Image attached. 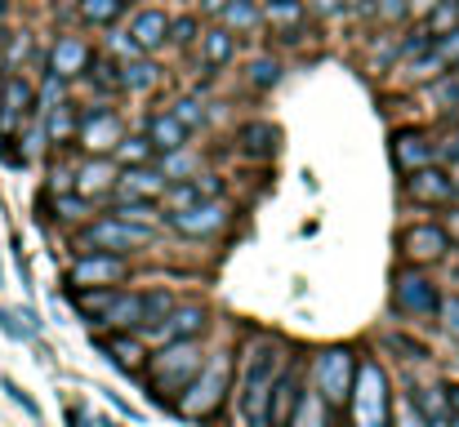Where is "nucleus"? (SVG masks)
<instances>
[{
	"mask_svg": "<svg viewBox=\"0 0 459 427\" xmlns=\"http://www.w3.org/2000/svg\"><path fill=\"white\" fill-rule=\"evenodd\" d=\"M290 338L277 329H246L237 338V374H232V419L241 427H273L268 423V397L273 383L290 356Z\"/></svg>",
	"mask_w": 459,
	"mask_h": 427,
	"instance_id": "obj_1",
	"label": "nucleus"
},
{
	"mask_svg": "<svg viewBox=\"0 0 459 427\" xmlns=\"http://www.w3.org/2000/svg\"><path fill=\"white\" fill-rule=\"evenodd\" d=\"M232 374H237V334H223L219 343L210 334L205 361L196 379L169 401V414L192 427H223V419L232 414Z\"/></svg>",
	"mask_w": 459,
	"mask_h": 427,
	"instance_id": "obj_2",
	"label": "nucleus"
},
{
	"mask_svg": "<svg viewBox=\"0 0 459 427\" xmlns=\"http://www.w3.org/2000/svg\"><path fill=\"white\" fill-rule=\"evenodd\" d=\"M205 347L210 338H178V343H160V347H148V365H143V397L152 410H165L169 414V401L196 379L201 361H205Z\"/></svg>",
	"mask_w": 459,
	"mask_h": 427,
	"instance_id": "obj_3",
	"label": "nucleus"
},
{
	"mask_svg": "<svg viewBox=\"0 0 459 427\" xmlns=\"http://www.w3.org/2000/svg\"><path fill=\"white\" fill-rule=\"evenodd\" d=\"M393 397H397V383H393L388 361L361 347L357 352V374H352L348 401L339 410V423L343 427H388L393 423Z\"/></svg>",
	"mask_w": 459,
	"mask_h": 427,
	"instance_id": "obj_4",
	"label": "nucleus"
},
{
	"mask_svg": "<svg viewBox=\"0 0 459 427\" xmlns=\"http://www.w3.org/2000/svg\"><path fill=\"white\" fill-rule=\"evenodd\" d=\"M165 241V232L152 227H134L126 218H117L112 209H99L90 223H81L76 232H67L72 250H99V254H121V259H143Z\"/></svg>",
	"mask_w": 459,
	"mask_h": 427,
	"instance_id": "obj_5",
	"label": "nucleus"
},
{
	"mask_svg": "<svg viewBox=\"0 0 459 427\" xmlns=\"http://www.w3.org/2000/svg\"><path fill=\"white\" fill-rule=\"evenodd\" d=\"M442 281L424 268H406L397 263L388 277V316L397 325H433L437 307H442Z\"/></svg>",
	"mask_w": 459,
	"mask_h": 427,
	"instance_id": "obj_6",
	"label": "nucleus"
},
{
	"mask_svg": "<svg viewBox=\"0 0 459 427\" xmlns=\"http://www.w3.org/2000/svg\"><path fill=\"white\" fill-rule=\"evenodd\" d=\"M357 352L352 343H321L304 356V383L339 414L343 401H348V388H352V374H357Z\"/></svg>",
	"mask_w": 459,
	"mask_h": 427,
	"instance_id": "obj_7",
	"label": "nucleus"
},
{
	"mask_svg": "<svg viewBox=\"0 0 459 427\" xmlns=\"http://www.w3.org/2000/svg\"><path fill=\"white\" fill-rule=\"evenodd\" d=\"M393 245H397V263L424 268V272H433V268H442V263L455 259V245H451V236H446V227H442L437 214L406 218V223L397 227Z\"/></svg>",
	"mask_w": 459,
	"mask_h": 427,
	"instance_id": "obj_8",
	"label": "nucleus"
},
{
	"mask_svg": "<svg viewBox=\"0 0 459 427\" xmlns=\"http://www.w3.org/2000/svg\"><path fill=\"white\" fill-rule=\"evenodd\" d=\"M214 325H219V316H214L210 298H201V294H178L174 307H169L156 325H148L139 338H143L148 347H160V343H178V338H210Z\"/></svg>",
	"mask_w": 459,
	"mask_h": 427,
	"instance_id": "obj_9",
	"label": "nucleus"
},
{
	"mask_svg": "<svg viewBox=\"0 0 459 427\" xmlns=\"http://www.w3.org/2000/svg\"><path fill=\"white\" fill-rule=\"evenodd\" d=\"M134 259L99 254V250H72L63 268V289H99V285H134Z\"/></svg>",
	"mask_w": 459,
	"mask_h": 427,
	"instance_id": "obj_10",
	"label": "nucleus"
},
{
	"mask_svg": "<svg viewBox=\"0 0 459 427\" xmlns=\"http://www.w3.org/2000/svg\"><path fill=\"white\" fill-rule=\"evenodd\" d=\"M228 227H232V201L228 196L196 201L183 214H165V232L178 236V241H192V245H210V241L228 236Z\"/></svg>",
	"mask_w": 459,
	"mask_h": 427,
	"instance_id": "obj_11",
	"label": "nucleus"
},
{
	"mask_svg": "<svg viewBox=\"0 0 459 427\" xmlns=\"http://www.w3.org/2000/svg\"><path fill=\"white\" fill-rule=\"evenodd\" d=\"M126 130L130 125H126V116L112 103H85L81 116H76V142H72V151L76 156H112V147L121 142Z\"/></svg>",
	"mask_w": 459,
	"mask_h": 427,
	"instance_id": "obj_12",
	"label": "nucleus"
},
{
	"mask_svg": "<svg viewBox=\"0 0 459 427\" xmlns=\"http://www.w3.org/2000/svg\"><path fill=\"white\" fill-rule=\"evenodd\" d=\"M402 201L415 205L420 214H437V209H446L459 196H455V183H451L446 165H424V169H415V174L402 178Z\"/></svg>",
	"mask_w": 459,
	"mask_h": 427,
	"instance_id": "obj_13",
	"label": "nucleus"
},
{
	"mask_svg": "<svg viewBox=\"0 0 459 427\" xmlns=\"http://www.w3.org/2000/svg\"><path fill=\"white\" fill-rule=\"evenodd\" d=\"M388 156H393L397 178H406L424 165H437V134H429L424 125H397L388 134Z\"/></svg>",
	"mask_w": 459,
	"mask_h": 427,
	"instance_id": "obj_14",
	"label": "nucleus"
},
{
	"mask_svg": "<svg viewBox=\"0 0 459 427\" xmlns=\"http://www.w3.org/2000/svg\"><path fill=\"white\" fill-rule=\"evenodd\" d=\"M94 58H99V54H94V45H90L85 36L58 31V36L49 40V49H45V72L58 76V81H67V85H76V81L90 72Z\"/></svg>",
	"mask_w": 459,
	"mask_h": 427,
	"instance_id": "obj_15",
	"label": "nucleus"
},
{
	"mask_svg": "<svg viewBox=\"0 0 459 427\" xmlns=\"http://www.w3.org/2000/svg\"><path fill=\"white\" fill-rule=\"evenodd\" d=\"M90 343L108 356V365L126 379H143V365H148V343L139 334H90Z\"/></svg>",
	"mask_w": 459,
	"mask_h": 427,
	"instance_id": "obj_16",
	"label": "nucleus"
},
{
	"mask_svg": "<svg viewBox=\"0 0 459 427\" xmlns=\"http://www.w3.org/2000/svg\"><path fill=\"white\" fill-rule=\"evenodd\" d=\"M117 160L112 156H76V196H85V201H94L99 209L112 201V187H117Z\"/></svg>",
	"mask_w": 459,
	"mask_h": 427,
	"instance_id": "obj_17",
	"label": "nucleus"
},
{
	"mask_svg": "<svg viewBox=\"0 0 459 427\" xmlns=\"http://www.w3.org/2000/svg\"><path fill=\"white\" fill-rule=\"evenodd\" d=\"M165 187L169 183L156 174V165H130V169L117 174V187H112V201L108 205H121V201H156L160 205Z\"/></svg>",
	"mask_w": 459,
	"mask_h": 427,
	"instance_id": "obj_18",
	"label": "nucleus"
},
{
	"mask_svg": "<svg viewBox=\"0 0 459 427\" xmlns=\"http://www.w3.org/2000/svg\"><path fill=\"white\" fill-rule=\"evenodd\" d=\"M237 54H241V36H232V31L219 27V22L201 27V40H196V67L223 72V67L237 63Z\"/></svg>",
	"mask_w": 459,
	"mask_h": 427,
	"instance_id": "obj_19",
	"label": "nucleus"
},
{
	"mask_svg": "<svg viewBox=\"0 0 459 427\" xmlns=\"http://www.w3.org/2000/svg\"><path fill=\"white\" fill-rule=\"evenodd\" d=\"M36 209H40L49 223H58L63 232H76L81 223H90V218L99 214V205L85 201V196H76V192H67V196H40Z\"/></svg>",
	"mask_w": 459,
	"mask_h": 427,
	"instance_id": "obj_20",
	"label": "nucleus"
},
{
	"mask_svg": "<svg viewBox=\"0 0 459 427\" xmlns=\"http://www.w3.org/2000/svg\"><path fill=\"white\" fill-rule=\"evenodd\" d=\"M130 36H134V45L143 49V54H156V49H165V31H169V9H160V4H143V9H134L130 13V27H126Z\"/></svg>",
	"mask_w": 459,
	"mask_h": 427,
	"instance_id": "obj_21",
	"label": "nucleus"
},
{
	"mask_svg": "<svg viewBox=\"0 0 459 427\" xmlns=\"http://www.w3.org/2000/svg\"><path fill=\"white\" fill-rule=\"evenodd\" d=\"M259 13H264V27L281 31L286 45H295L304 36V22H307L304 0H259Z\"/></svg>",
	"mask_w": 459,
	"mask_h": 427,
	"instance_id": "obj_22",
	"label": "nucleus"
},
{
	"mask_svg": "<svg viewBox=\"0 0 459 427\" xmlns=\"http://www.w3.org/2000/svg\"><path fill=\"white\" fill-rule=\"evenodd\" d=\"M237 147H241L250 160H273V156L281 151V130H277L273 121H264V116L241 121V125H237Z\"/></svg>",
	"mask_w": 459,
	"mask_h": 427,
	"instance_id": "obj_23",
	"label": "nucleus"
},
{
	"mask_svg": "<svg viewBox=\"0 0 459 427\" xmlns=\"http://www.w3.org/2000/svg\"><path fill=\"white\" fill-rule=\"evenodd\" d=\"M139 134L152 142V151L160 156V151H174V147H187L192 142V134L165 112V107H152L148 116H143V125H139Z\"/></svg>",
	"mask_w": 459,
	"mask_h": 427,
	"instance_id": "obj_24",
	"label": "nucleus"
},
{
	"mask_svg": "<svg viewBox=\"0 0 459 427\" xmlns=\"http://www.w3.org/2000/svg\"><path fill=\"white\" fill-rule=\"evenodd\" d=\"M117 81H121V94L143 98V94H152L156 85H160V63H156L152 54H139L130 63H117Z\"/></svg>",
	"mask_w": 459,
	"mask_h": 427,
	"instance_id": "obj_25",
	"label": "nucleus"
},
{
	"mask_svg": "<svg viewBox=\"0 0 459 427\" xmlns=\"http://www.w3.org/2000/svg\"><path fill=\"white\" fill-rule=\"evenodd\" d=\"M152 165H156V174H160L165 183H187L192 174H201V169H205V151H201L196 142H187V147L160 151Z\"/></svg>",
	"mask_w": 459,
	"mask_h": 427,
	"instance_id": "obj_26",
	"label": "nucleus"
},
{
	"mask_svg": "<svg viewBox=\"0 0 459 427\" xmlns=\"http://www.w3.org/2000/svg\"><path fill=\"white\" fill-rule=\"evenodd\" d=\"M379 347L393 352V361H402V365H429V361H433V347H429L424 338H415V325L388 329V334L379 338Z\"/></svg>",
	"mask_w": 459,
	"mask_h": 427,
	"instance_id": "obj_27",
	"label": "nucleus"
},
{
	"mask_svg": "<svg viewBox=\"0 0 459 427\" xmlns=\"http://www.w3.org/2000/svg\"><path fill=\"white\" fill-rule=\"evenodd\" d=\"M165 112H169V116H174V121H178V125H183L192 139L210 130V98H205V94H196V90H192V94L169 98V103H165Z\"/></svg>",
	"mask_w": 459,
	"mask_h": 427,
	"instance_id": "obj_28",
	"label": "nucleus"
},
{
	"mask_svg": "<svg viewBox=\"0 0 459 427\" xmlns=\"http://www.w3.org/2000/svg\"><path fill=\"white\" fill-rule=\"evenodd\" d=\"M76 187V151H54L45 160V178H40V196H67Z\"/></svg>",
	"mask_w": 459,
	"mask_h": 427,
	"instance_id": "obj_29",
	"label": "nucleus"
},
{
	"mask_svg": "<svg viewBox=\"0 0 459 427\" xmlns=\"http://www.w3.org/2000/svg\"><path fill=\"white\" fill-rule=\"evenodd\" d=\"M281 81H286V63H281L277 54H255V58H246V85H250L255 94H273Z\"/></svg>",
	"mask_w": 459,
	"mask_h": 427,
	"instance_id": "obj_30",
	"label": "nucleus"
},
{
	"mask_svg": "<svg viewBox=\"0 0 459 427\" xmlns=\"http://www.w3.org/2000/svg\"><path fill=\"white\" fill-rule=\"evenodd\" d=\"M126 13H130V0H76V18H81V27H94V31L117 27Z\"/></svg>",
	"mask_w": 459,
	"mask_h": 427,
	"instance_id": "obj_31",
	"label": "nucleus"
},
{
	"mask_svg": "<svg viewBox=\"0 0 459 427\" xmlns=\"http://www.w3.org/2000/svg\"><path fill=\"white\" fill-rule=\"evenodd\" d=\"M366 72L370 76H393L397 72V31H375L366 40Z\"/></svg>",
	"mask_w": 459,
	"mask_h": 427,
	"instance_id": "obj_32",
	"label": "nucleus"
},
{
	"mask_svg": "<svg viewBox=\"0 0 459 427\" xmlns=\"http://www.w3.org/2000/svg\"><path fill=\"white\" fill-rule=\"evenodd\" d=\"M214 22L228 27L232 36H255V31L264 27V13H259V0H228Z\"/></svg>",
	"mask_w": 459,
	"mask_h": 427,
	"instance_id": "obj_33",
	"label": "nucleus"
},
{
	"mask_svg": "<svg viewBox=\"0 0 459 427\" xmlns=\"http://www.w3.org/2000/svg\"><path fill=\"white\" fill-rule=\"evenodd\" d=\"M393 76H397V81H402L406 90H424V85H433L437 76H446V63H442V58H437V54L429 49V54H420V58H411L406 67H397Z\"/></svg>",
	"mask_w": 459,
	"mask_h": 427,
	"instance_id": "obj_34",
	"label": "nucleus"
},
{
	"mask_svg": "<svg viewBox=\"0 0 459 427\" xmlns=\"http://www.w3.org/2000/svg\"><path fill=\"white\" fill-rule=\"evenodd\" d=\"M103 209H112L117 218H126V223H134V227L165 232V209H160L156 201H121V205H103Z\"/></svg>",
	"mask_w": 459,
	"mask_h": 427,
	"instance_id": "obj_35",
	"label": "nucleus"
},
{
	"mask_svg": "<svg viewBox=\"0 0 459 427\" xmlns=\"http://www.w3.org/2000/svg\"><path fill=\"white\" fill-rule=\"evenodd\" d=\"M112 160H117V169H130V165H152L156 151H152V142L143 139L139 130H126V134H121V142L112 147Z\"/></svg>",
	"mask_w": 459,
	"mask_h": 427,
	"instance_id": "obj_36",
	"label": "nucleus"
},
{
	"mask_svg": "<svg viewBox=\"0 0 459 427\" xmlns=\"http://www.w3.org/2000/svg\"><path fill=\"white\" fill-rule=\"evenodd\" d=\"M334 419H339V414H334V410H330V406H325V401L304 383V397H299V406H295L290 427H334Z\"/></svg>",
	"mask_w": 459,
	"mask_h": 427,
	"instance_id": "obj_37",
	"label": "nucleus"
},
{
	"mask_svg": "<svg viewBox=\"0 0 459 427\" xmlns=\"http://www.w3.org/2000/svg\"><path fill=\"white\" fill-rule=\"evenodd\" d=\"M201 18L187 9V13H169V31H165V45L169 49H196V40H201Z\"/></svg>",
	"mask_w": 459,
	"mask_h": 427,
	"instance_id": "obj_38",
	"label": "nucleus"
},
{
	"mask_svg": "<svg viewBox=\"0 0 459 427\" xmlns=\"http://www.w3.org/2000/svg\"><path fill=\"white\" fill-rule=\"evenodd\" d=\"M139 289H143V329H148V325H156V320L174 307L178 289H174V285H139ZM143 329H139V334H143Z\"/></svg>",
	"mask_w": 459,
	"mask_h": 427,
	"instance_id": "obj_39",
	"label": "nucleus"
},
{
	"mask_svg": "<svg viewBox=\"0 0 459 427\" xmlns=\"http://www.w3.org/2000/svg\"><path fill=\"white\" fill-rule=\"evenodd\" d=\"M0 392H4V397H9V401H13V406H18V410H22V414H27L36 427H45V410H40V401H36V397H31V392H27L18 379L0 374Z\"/></svg>",
	"mask_w": 459,
	"mask_h": 427,
	"instance_id": "obj_40",
	"label": "nucleus"
},
{
	"mask_svg": "<svg viewBox=\"0 0 459 427\" xmlns=\"http://www.w3.org/2000/svg\"><path fill=\"white\" fill-rule=\"evenodd\" d=\"M103 58H112V63H130V58H139L143 49L134 45V36L126 31V27H108V36H103V49H99Z\"/></svg>",
	"mask_w": 459,
	"mask_h": 427,
	"instance_id": "obj_41",
	"label": "nucleus"
},
{
	"mask_svg": "<svg viewBox=\"0 0 459 427\" xmlns=\"http://www.w3.org/2000/svg\"><path fill=\"white\" fill-rule=\"evenodd\" d=\"M370 18L384 27V31H397L411 22V4L406 0H370Z\"/></svg>",
	"mask_w": 459,
	"mask_h": 427,
	"instance_id": "obj_42",
	"label": "nucleus"
},
{
	"mask_svg": "<svg viewBox=\"0 0 459 427\" xmlns=\"http://www.w3.org/2000/svg\"><path fill=\"white\" fill-rule=\"evenodd\" d=\"M196 201H201V196H196L192 183H169L165 196H160V209H165V214H183V209H192Z\"/></svg>",
	"mask_w": 459,
	"mask_h": 427,
	"instance_id": "obj_43",
	"label": "nucleus"
},
{
	"mask_svg": "<svg viewBox=\"0 0 459 427\" xmlns=\"http://www.w3.org/2000/svg\"><path fill=\"white\" fill-rule=\"evenodd\" d=\"M451 343H459V289H451V294H442V307H437V320H433Z\"/></svg>",
	"mask_w": 459,
	"mask_h": 427,
	"instance_id": "obj_44",
	"label": "nucleus"
},
{
	"mask_svg": "<svg viewBox=\"0 0 459 427\" xmlns=\"http://www.w3.org/2000/svg\"><path fill=\"white\" fill-rule=\"evenodd\" d=\"M388 427H433V423H429V419L415 410V401L397 388V397H393V423Z\"/></svg>",
	"mask_w": 459,
	"mask_h": 427,
	"instance_id": "obj_45",
	"label": "nucleus"
},
{
	"mask_svg": "<svg viewBox=\"0 0 459 427\" xmlns=\"http://www.w3.org/2000/svg\"><path fill=\"white\" fill-rule=\"evenodd\" d=\"M187 183L196 187V196H201V201H214V196H228V183H223V174H219V169H210V165H205L201 174H192Z\"/></svg>",
	"mask_w": 459,
	"mask_h": 427,
	"instance_id": "obj_46",
	"label": "nucleus"
},
{
	"mask_svg": "<svg viewBox=\"0 0 459 427\" xmlns=\"http://www.w3.org/2000/svg\"><path fill=\"white\" fill-rule=\"evenodd\" d=\"M307 18L312 22H334V18H348V9H343V0H304Z\"/></svg>",
	"mask_w": 459,
	"mask_h": 427,
	"instance_id": "obj_47",
	"label": "nucleus"
},
{
	"mask_svg": "<svg viewBox=\"0 0 459 427\" xmlns=\"http://www.w3.org/2000/svg\"><path fill=\"white\" fill-rule=\"evenodd\" d=\"M433 54L446 63V72L459 63V27H451V31H442V36H433Z\"/></svg>",
	"mask_w": 459,
	"mask_h": 427,
	"instance_id": "obj_48",
	"label": "nucleus"
},
{
	"mask_svg": "<svg viewBox=\"0 0 459 427\" xmlns=\"http://www.w3.org/2000/svg\"><path fill=\"white\" fill-rule=\"evenodd\" d=\"M0 334H4L9 343H36V338H31V334H27L22 325H18L13 307H4V303H0Z\"/></svg>",
	"mask_w": 459,
	"mask_h": 427,
	"instance_id": "obj_49",
	"label": "nucleus"
},
{
	"mask_svg": "<svg viewBox=\"0 0 459 427\" xmlns=\"http://www.w3.org/2000/svg\"><path fill=\"white\" fill-rule=\"evenodd\" d=\"M9 245H13V272H18V281H22V294H31V289H36V281H31V263H27V250H22V236H13Z\"/></svg>",
	"mask_w": 459,
	"mask_h": 427,
	"instance_id": "obj_50",
	"label": "nucleus"
},
{
	"mask_svg": "<svg viewBox=\"0 0 459 427\" xmlns=\"http://www.w3.org/2000/svg\"><path fill=\"white\" fill-rule=\"evenodd\" d=\"M13 316H18V325H22L31 338H40V334H45V320H40V312H36L31 303H18V307H13Z\"/></svg>",
	"mask_w": 459,
	"mask_h": 427,
	"instance_id": "obj_51",
	"label": "nucleus"
},
{
	"mask_svg": "<svg viewBox=\"0 0 459 427\" xmlns=\"http://www.w3.org/2000/svg\"><path fill=\"white\" fill-rule=\"evenodd\" d=\"M437 218H442V227H446V236H451V245L459 250V201H451L446 209H437Z\"/></svg>",
	"mask_w": 459,
	"mask_h": 427,
	"instance_id": "obj_52",
	"label": "nucleus"
},
{
	"mask_svg": "<svg viewBox=\"0 0 459 427\" xmlns=\"http://www.w3.org/2000/svg\"><path fill=\"white\" fill-rule=\"evenodd\" d=\"M67 427H99L94 423V410H90L85 401H72V406H67Z\"/></svg>",
	"mask_w": 459,
	"mask_h": 427,
	"instance_id": "obj_53",
	"label": "nucleus"
},
{
	"mask_svg": "<svg viewBox=\"0 0 459 427\" xmlns=\"http://www.w3.org/2000/svg\"><path fill=\"white\" fill-rule=\"evenodd\" d=\"M223 4H228V0H196V9H192V13H196V18H210V22H214V18L223 13Z\"/></svg>",
	"mask_w": 459,
	"mask_h": 427,
	"instance_id": "obj_54",
	"label": "nucleus"
},
{
	"mask_svg": "<svg viewBox=\"0 0 459 427\" xmlns=\"http://www.w3.org/2000/svg\"><path fill=\"white\" fill-rule=\"evenodd\" d=\"M343 9H348V13H366V18H370V0H343Z\"/></svg>",
	"mask_w": 459,
	"mask_h": 427,
	"instance_id": "obj_55",
	"label": "nucleus"
},
{
	"mask_svg": "<svg viewBox=\"0 0 459 427\" xmlns=\"http://www.w3.org/2000/svg\"><path fill=\"white\" fill-rule=\"evenodd\" d=\"M446 174H451V183H455V196H459V156H455V160H446Z\"/></svg>",
	"mask_w": 459,
	"mask_h": 427,
	"instance_id": "obj_56",
	"label": "nucleus"
},
{
	"mask_svg": "<svg viewBox=\"0 0 459 427\" xmlns=\"http://www.w3.org/2000/svg\"><path fill=\"white\" fill-rule=\"evenodd\" d=\"M94 423H99V427H117V419H112V414H99Z\"/></svg>",
	"mask_w": 459,
	"mask_h": 427,
	"instance_id": "obj_57",
	"label": "nucleus"
},
{
	"mask_svg": "<svg viewBox=\"0 0 459 427\" xmlns=\"http://www.w3.org/2000/svg\"><path fill=\"white\" fill-rule=\"evenodd\" d=\"M451 76H455V85H459V63H455V67H451Z\"/></svg>",
	"mask_w": 459,
	"mask_h": 427,
	"instance_id": "obj_58",
	"label": "nucleus"
},
{
	"mask_svg": "<svg viewBox=\"0 0 459 427\" xmlns=\"http://www.w3.org/2000/svg\"><path fill=\"white\" fill-rule=\"evenodd\" d=\"M0 76H4V54H0Z\"/></svg>",
	"mask_w": 459,
	"mask_h": 427,
	"instance_id": "obj_59",
	"label": "nucleus"
},
{
	"mask_svg": "<svg viewBox=\"0 0 459 427\" xmlns=\"http://www.w3.org/2000/svg\"><path fill=\"white\" fill-rule=\"evenodd\" d=\"M455 13H459V0H455Z\"/></svg>",
	"mask_w": 459,
	"mask_h": 427,
	"instance_id": "obj_60",
	"label": "nucleus"
}]
</instances>
